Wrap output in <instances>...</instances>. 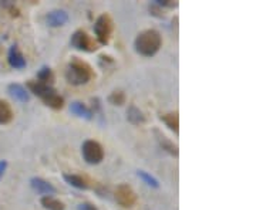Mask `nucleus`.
Listing matches in <instances>:
<instances>
[{
	"instance_id": "nucleus-23",
	"label": "nucleus",
	"mask_w": 256,
	"mask_h": 210,
	"mask_svg": "<svg viewBox=\"0 0 256 210\" xmlns=\"http://www.w3.org/2000/svg\"><path fill=\"white\" fill-rule=\"evenodd\" d=\"M77 210H98L94 205L92 203H82V205H78V208Z\"/></svg>"
},
{
	"instance_id": "nucleus-21",
	"label": "nucleus",
	"mask_w": 256,
	"mask_h": 210,
	"mask_svg": "<svg viewBox=\"0 0 256 210\" xmlns=\"http://www.w3.org/2000/svg\"><path fill=\"white\" fill-rule=\"evenodd\" d=\"M108 101H110V104H112V105L121 107L126 102V94L122 91H112L110 94V97H108Z\"/></svg>"
},
{
	"instance_id": "nucleus-15",
	"label": "nucleus",
	"mask_w": 256,
	"mask_h": 210,
	"mask_svg": "<svg viewBox=\"0 0 256 210\" xmlns=\"http://www.w3.org/2000/svg\"><path fill=\"white\" fill-rule=\"evenodd\" d=\"M43 102L46 104L47 107H50V108H53V110H60V108H63L64 105V100L63 97L60 95V94H57V91H53L50 95H47L46 98L43 100Z\"/></svg>"
},
{
	"instance_id": "nucleus-20",
	"label": "nucleus",
	"mask_w": 256,
	"mask_h": 210,
	"mask_svg": "<svg viewBox=\"0 0 256 210\" xmlns=\"http://www.w3.org/2000/svg\"><path fill=\"white\" fill-rule=\"evenodd\" d=\"M137 175H138V178H140V179H142V182L146 183V185H148L150 188H154V189L160 188V182L156 181L152 175H150L148 172H146V171H138Z\"/></svg>"
},
{
	"instance_id": "nucleus-6",
	"label": "nucleus",
	"mask_w": 256,
	"mask_h": 210,
	"mask_svg": "<svg viewBox=\"0 0 256 210\" xmlns=\"http://www.w3.org/2000/svg\"><path fill=\"white\" fill-rule=\"evenodd\" d=\"M116 201L122 208H132L137 201V196H136V192L131 189V186L121 183L116 189Z\"/></svg>"
},
{
	"instance_id": "nucleus-3",
	"label": "nucleus",
	"mask_w": 256,
	"mask_h": 210,
	"mask_svg": "<svg viewBox=\"0 0 256 210\" xmlns=\"http://www.w3.org/2000/svg\"><path fill=\"white\" fill-rule=\"evenodd\" d=\"M82 154L84 161L88 165H98L104 159V149L102 146L92 139H87L82 142Z\"/></svg>"
},
{
	"instance_id": "nucleus-2",
	"label": "nucleus",
	"mask_w": 256,
	"mask_h": 210,
	"mask_svg": "<svg viewBox=\"0 0 256 210\" xmlns=\"http://www.w3.org/2000/svg\"><path fill=\"white\" fill-rule=\"evenodd\" d=\"M92 67L78 58H73L66 70V80L72 85H82L92 80Z\"/></svg>"
},
{
	"instance_id": "nucleus-22",
	"label": "nucleus",
	"mask_w": 256,
	"mask_h": 210,
	"mask_svg": "<svg viewBox=\"0 0 256 210\" xmlns=\"http://www.w3.org/2000/svg\"><path fill=\"white\" fill-rule=\"evenodd\" d=\"M156 4L160 7H176V3L170 0H156Z\"/></svg>"
},
{
	"instance_id": "nucleus-16",
	"label": "nucleus",
	"mask_w": 256,
	"mask_h": 210,
	"mask_svg": "<svg viewBox=\"0 0 256 210\" xmlns=\"http://www.w3.org/2000/svg\"><path fill=\"white\" fill-rule=\"evenodd\" d=\"M42 206L46 210H64V203L53 196H43L40 199Z\"/></svg>"
},
{
	"instance_id": "nucleus-10",
	"label": "nucleus",
	"mask_w": 256,
	"mask_h": 210,
	"mask_svg": "<svg viewBox=\"0 0 256 210\" xmlns=\"http://www.w3.org/2000/svg\"><path fill=\"white\" fill-rule=\"evenodd\" d=\"M8 60H9V64L13 67V68H18V70H22L26 67V58L24 55L22 54V51L18 50V46L10 47L9 55H8Z\"/></svg>"
},
{
	"instance_id": "nucleus-17",
	"label": "nucleus",
	"mask_w": 256,
	"mask_h": 210,
	"mask_svg": "<svg viewBox=\"0 0 256 210\" xmlns=\"http://www.w3.org/2000/svg\"><path fill=\"white\" fill-rule=\"evenodd\" d=\"M13 119V111L6 101L0 100V125H6Z\"/></svg>"
},
{
	"instance_id": "nucleus-13",
	"label": "nucleus",
	"mask_w": 256,
	"mask_h": 210,
	"mask_svg": "<svg viewBox=\"0 0 256 210\" xmlns=\"http://www.w3.org/2000/svg\"><path fill=\"white\" fill-rule=\"evenodd\" d=\"M64 181L68 183L70 186H73L76 189H80V191H86L88 188V185L86 182V179L80 176V175L74 174H64L63 175Z\"/></svg>"
},
{
	"instance_id": "nucleus-24",
	"label": "nucleus",
	"mask_w": 256,
	"mask_h": 210,
	"mask_svg": "<svg viewBox=\"0 0 256 210\" xmlns=\"http://www.w3.org/2000/svg\"><path fill=\"white\" fill-rule=\"evenodd\" d=\"M6 169H8V161H0V179L3 178Z\"/></svg>"
},
{
	"instance_id": "nucleus-19",
	"label": "nucleus",
	"mask_w": 256,
	"mask_h": 210,
	"mask_svg": "<svg viewBox=\"0 0 256 210\" xmlns=\"http://www.w3.org/2000/svg\"><path fill=\"white\" fill-rule=\"evenodd\" d=\"M37 80L42 84H46V85H52V82L54 80V75H53V71L48 68V67H43L40 68V71L37 73Z\"/></svg>"
},
{
	"instance_id": "nucleus-9",
	"label": "nucleus",
	"mask_w": 256,
	"mask_h": 210,
	"mask_svg": "<svg viewBox=\"0 0 256 210\" xmlns=\"http://www.w3.org/2000/svg\"><path fill=\"white\" fill-rule=\"evenodd\" d=\"M8 92H9L12 98H14V100L18 101V102H28V101L30 100V94H28V88L23 87L22 84H18V82L9 84Z\"/></svg>"
},
{
	"instance_id": "nucleus-7",
	"label": "nucleus",
	"mask_w": 256,
	"mask_h": 210,
	"mask_svg": "<svg viewBox=\"0 0 256 210\" xmlns=\"http://www.w3.org/2000/svg\"><path fill=\"white\" fill-rule=\"evenodd\" d=\"M30 186H32V189L34 192L42 195V196H53L57 192L56 188L52 183L47 182L44 179H42V178H32L30 179Z\"/></svg>"
},
{
	"instance_id": "nucleus-18",
	"label": "nucleus",
	"mask_w": 256,
	"mask_h": 210,
	"mask_svg": "<svg viewBox=\"0 0 256 210\" xmlns=\"http://www.w3.org/2000/svg\"><path fill=\"white\" fill-rule=\"evenodd\" d=\"M161 119L164 121V124L168 128L171 129V131H174L175 134L180 132V118H178V114H175V112L165 114V115L161 117Z\"/></svg>"
},
{
	"instance_id": "nucleus-14",
	"label": "nucleus",
	"mask_w": 256,
	"mask_h": 210,
	"mask_svg": "<svg viewBox=\"0 0 256 210\" xmlns=\"http://www.w3.org/2000/svg\"><path fill=\"white\" fill-rule=\"evenodd\" d=\"M127 119L132 125H141V124L146 122L144 114L138 110L136 105H130V108L127 110Z\"/></svg>"
},
{
	"instance_id": "nucleus-4",
	"label": "nucleus",
	"mask_w": 256,
	"mask_h": 210,
	"mask_svg": "<svg viewBox=\"0 0 256 210\" xmlns=\"http://www.w3.org/2000/svg\"><path fill=\"white\" fill-rule=\"evenodd\" d=\"M94 33L100 44H107L110 41L111 33H112V20L108 14H101L100 17L96 20Z\"/></svg>"
},
{
	"instance_id": "nucleus-11",
	"label": "nucleus",
	"mask_w": 256,
	"mask_h": 210,
	"mask_svg": "<svg viewBox=\"0 0 256 210\" xmlns=\"http://www.w3.org/2000/svg\"><path fill=\"white\" fill-rule=\"evenodd\" d=\"M154 134H156V141H158V144H160V146L164 149L165 152H168L170 155L172 156H178V146L175 145L172 141H170L168 138L165 137L164 134H161L160 131H154Z\"/></svg>"
},
{
	"instance_id": "nucleus-1",
	"label": "nucleus",
	"mask_w": 256,
	"mask_h": 210,
	"mask_svg": "<svg viewBox=\"0 0 256 210\" xmlns=\"http://www.w3.org/2000/svg\"><path fill=\"white\" fill-rule=\"evenodd\" d=\"M134 46L138 54L144 55V57H152L160 51V48L162 46V37L160 34V31H156L154 28H148V30L141 31L136 37Z\"/></svg>"
},
{
	"instance_id": "nucleus-5",
	"label": "nucleus",
	"mask_w": 256,
	"mask_h": 210,
	"mask_svg": "<svg viewBox=\"0 0 256 210\" xmlns=\"http://www.w3.org/2000/svg\"><path fill=\"white\" fill-rule=\"evenodd\" d=\"M70 41H72V46H73L76 50H80V51L92 53V51L97 50V43H96L84 30H77V31H74V34L72 36V40H70Z\"/></svg>"
},
{
	"instance_id": "nucleus-12",
	"label": "nucleus",
	"mask_w": 256,
	"mask_h": 210,
	"mask_svg": "<svg viewBox=\"0 0 256 210\" xmlns=\"http://www.w3.org/2000/svg\"><path fill=\"white\" fill-rule=\"evenodd\" d=\"M70 111L73 112L74 115H77L78 118L82 119H87V121H90L92 119V111L88 108V107H86L82 102H78V101H76V102H72V105H70Z\"/></svg>"
},
{
	"instance_id": "nucleus-8",
	"label": "nucleus",
	"mask_w": 256,
	"mask_h": 210,
	"mask_svg": "<svg viewBox=\"0 0 256 210\" xmlns=\"http://www.w3.org/2000/svg\"><path fill=\"white\" fill-rule=\"evenodd\" d=\"M46 21L50 27H62L68 21V14L64 10H52L46 16Z\"/></svg>"
}]
</instances>
